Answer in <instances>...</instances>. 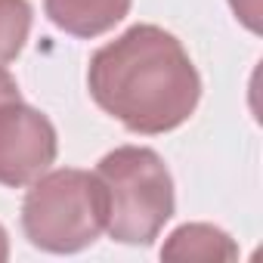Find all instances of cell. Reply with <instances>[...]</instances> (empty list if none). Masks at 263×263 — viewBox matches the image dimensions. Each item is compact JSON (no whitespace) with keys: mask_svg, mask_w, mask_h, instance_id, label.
Returning a JSON list of instances; mask_svg holds the SVG:
<instances>
[{"mask_svg":"<svg viewBox=\"0 0 263 263\" xmlns=\"http://www.w3.org/2000/svg\"><path fill=\"white\" fill-rule=\"evenodd\" d=\"M90 93L102 111L134 134H167L189 121L201 78L183 44L158 25H134L93 53Z\"/></svg>","mask_w":263,"mask_h":263,"instance_id":"cell-1","label":"cell"},{"mask_svg":"<svg viewBox=\"0 0 263 263\" xmlns=\"http://www.w3.org/2000/svg\"><path fill=\"white\" fill-rule=\"evenodd\" d=\"M105 232L121 245H149L174 214V180L152 149L121 146L96 167Z\"/></svg>","mask_w":263,"mask_h":263,"instance_id":"cell-2","label":"cell"},{"mask_svg":"<svg viewBox=\"0 0 263 263\" xmlns=\"http://www.w3.org/2000/svg\"><path fill=\"white\" fill-rule=\"evenodd\" d=\"M22 229L34 248L53 254L84 251L105 229V201L93 174L62 167L41 174L22 204Z\"/></svg>","mask_w":263,"mask_h":263,"instance_id":"cell-3","label":"cell"},{"mask_svg":"<svg viewBox=\"0 0 263 263\" xmlns=\"http://www.w3.org/2000/svg\"><path fill=\"white\" fill-rule=\"evenodd\" d=\"M56 158V130L22 99L0 105V183L31 186Z\"/></svg>","mask_w":263,"mask_h":263,"instance_id":"cell-4","label":"cell"},{"mask_svg":"<svg viewBox=\"0 0 263 263\" xmlns=\"http://www.w3.org/2000/svg\"><path fill=\"white\" fill-rule=\"evenodd\" d=\"M130 10V0H47V16L74 37H96L115 28Z\"/></svg>","mask_w":263,"mask_h":263,"instance_id":"cell-5","label":"cell"},{"mask_svg":"<svg viewBox=\"0 0 263 263\" xmlns=\"http://www.w3.org/2000/svg\"><path fill=\"white\" fill-rule=\"evenodd\" d=\"M235 245L223 229H214L208 223H189L180 226L167 245L161 248L164 260H183V263H220V260H235Z\"/></svg>","mask_w":263,"mask_h":263,"instance_id":"cell-6","label":"cell"},{"mask_svg":"<svg viewBox=\"0 0 263 263\" xmlns=\"http://www.w3.org/2000/svg\"><path fill=\"white\" fill-rule=\"evenodd\" d=\"M31 31V7L28 0H0V65L13 62Z\"/></svg>","mask_w":263,"mask_h":263,"instance_id":"cell-7","label":"cell"},{"mask_svg":"<svg viewBox=\"0 0 263 263\" xmlns=\"http://www.w3.org/2000/svg\"><path fill=\"white\" fill-rule=\"evenodd\" d=\"M232 10L241 16V22H245L251 31L260 28V22H257V0H232Z\"/></svg>","mask_w":263,"mask_h":263,"instance_id":"cell-8","label":"cell"},{"mask_svg":"<svg viewBox=\"0 0 263 263\" xmlns=\"http://www.w3.org/2000/svg\"><path fill=\"white\" fill-rule=\"evenodd\" d=\"M13 99H19V87H16V81H13V74L0 65V105H4V102H13Z\"/></svg>","mask_w":263,"mask_h":263,"instance_id":"cell-9","label":"cell"},{"mask_svg":"<svg viewBox=\"0 0 263 263\" xmlns=\"http://www.w3.org/2000/svg\"><path fill=\"white\" fill-rule=\"evenodd\" d=\"M7 254H10V245H7V232H4V226H0V263L7 260Z\"/></svg>","mask_w":263,"mask_h":263,"instance_id":"cell-10","label":"cell"}]
</instances>
